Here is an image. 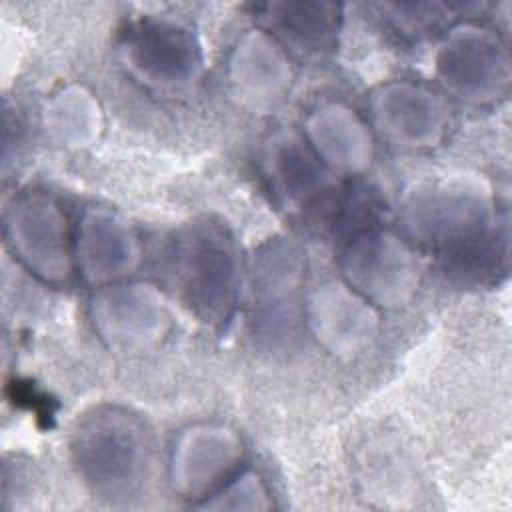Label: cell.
<instances>
[{
    "label": "cell",
    "instance_id": "obj_1",
    "mask_svg": "<svg viewBox=\"0 0 512 512\" xmlns=\"http://www.w3.org/2000/svg\"><path fill=\"white\" fill-rule=\"evenodd\" d=\"M70 450L82 482L108 502H130L150 480L148 432L124 410L100 408L84 416L72 434Z\"/></svg>",
    "mask_w": 512,
    "mask_h": 512
},
{
    "label": "cell",
    "instance_id": "obj_2",
    "mask_svg": "<svg viewBox=\"0 0 512 512\" xmlns=\"http://www.w3.org/2000/svg\"><path fill=\"white\" fill-rule=\"evenodd\" d=\"M176 280L196 316L212 324L226 320L240 292V258L228 230L192 224L176 244Z\"/></svg>",
    "mask_w": 512,
    "mask_h": 512
},
{
    "label": "cell",
    "instance_id": "obj_3",
    "mask_svg": "<svg viewBox=\"0 0 512 512\" xmlns=\"http://www.w3.org/2000/svg\"><path fill=\"white\" fill-rule=\"evenodd\" d=\"M404 220L414 238L446 254L490 230V202L476 184L432 182L410 192Z\"/></svg>",
    "mask_w": 512,
    "mask_h": 512
},
{
    "label": "cell",
    "instance_id": "obj_4",
    "mask_svg": "<svg viewBox=\"0 0 512 512\" xmlns=\"http://www.w3.org/2000/svg\"><path fill=\"white\" fill-rule=\"evenodd\" d=\"M340 266L352 290L382 306L404 304L418 284V264L410 248L378 226L344 240Z\"/></svg>",
    "mask_w": 512,
    "mask_h": 512
},
{
    "label": "cell",
    "instance_id": "obj_5",
    "mask_svg": "<svg viewBox=\"0 0 512 512\" xmlns=\"http://www.w3.org/2000/svg\"><path fill=\"white\" fill-rule=\"evenodd\" d=\"M436 74L456 96L488 102L510 82V60L498 38L476 26H460L448 34L436 54Z\"/></svg>",
    "mask_w": 512,
    "mask_h": 512
},
{
    "label": "cell",
    "instance_id": "obj_6",
    "mask_svg": "<svg viewBox=\"0 0 512 512\" xmlns=\"http://www.w3.org/2000/svg\"><path fill=\"white\" fill-rule=\"evenodd\" d=\"M6 238L16 258L38 278L56 284L70 276L66 218L50 198H14L6 210Z\"/></svg>",
    "mask_w": 512,
    "mask_h": 512
},
{
    "label": "cell",
    "instance_id": "obj_7",
    "mask_svg": "<svg viewBox=\"0 0 512 512\" xmlns=\"http://www.w3.org/2000/svg\"><path fill=\"white\" fill-rule=\"evenodd\" d=\"M90 318L98 336L114 348H146L170 328V312L148 284H116L94 294Z\"/></svg>",
    "mask_w": 512,
    "mask_h": 512
},
{
    "label": "cell",
    "instance_id": "obj_8",
    "mask_svg": "<svg viewBox=\"0 0 512 512\" xmlns=\"http://www.w3.org/2000/svg\"><path fill=\"white\" fill-rule=\"evenodd\" d=\"M302 256L284 240H268L254 256V328L266 340L290 336L294 326L296 292L302 282Z\"/></svg>",
    "mask_w": 512,
    "mask_h": 512
},
{
    "label": "cell",
    "instance_id": "obj_9",
    "mask_svg": "<svg viewBox=\"0 0 512 512\" xmlns=\"http://www.w3.org/2000/svg\"><path fill=\"white\" fill-rule=\"evenodd\" d=\"M124 52L130 68L140 78L162 86L192 80L202 64L200 44L194 34L162 18L136 22L128 32Z\"/></svg>",
    "mask_w": 512,
    "mask_h": 512
},
{
    "label": "cell",
    "instance_id": "obj_10",
    "mask_svg": "<svg viewBox=\"0 0 512 512\" xmlns=\"http://www.w3.org/2000/svg\"><path fill=\"white\" fill-rule=\"evenodd\" d=\"M240 454L242 444L232 430L214 424L188 428L172 452L174 490L182 498H206L236 466Z\"/></svg>",
    "mask_w": 512,
    "mask_h": 512
},
{
    "label": "cell",
    "instance_id": "obj_11",
    "mask_svg": "<svg viewBox=\"0 0 512 512\" xmlns=\"http://www.w3.org/2000/svg\"><path fill=\"white\" fill-rule=\"evenodd\" d=\"M306 316L316 340L334 354L362 350L378 330V316L370 302L338 282H326L310 294Z\"/></svg>",
    "mask_w": 512,
    "mask_h": 512
},
{
    "label": "cell",
    "instance_id": "obj_12",
    "mask_svg": "<svg viewBox=\"0 0 512 512\" xmlns=\"http://www.w3.org/2000/svg\"><path fill=\"white\" fill-rule=\"evenodd\" d=\"M370 106L378 130L396 144L432 146L442 134V108L422 86L386 84L372 96Z\"/></svg>",
    "mask_w": 512,
    "mask_h": 512
},
{
    "label": "cell",
    "instance_id": "obj_13",
    "mask_svg": "<svg viewBox=\"0 0 512 512\" xmlns=\"http://www.w3.org/2000/svg\"><path fill=\"white\" fill-rule=\"evenodd\" d=\"M78 266L92 284H104L134 270L140 258L130 228L110 212L90 210L78 226Z\"/></svg>",
    "mask_w": 512,
    "mask_h": 512
},
{
    "label": "cell",
    "instance_id": "obj_14",
    "mask_svg": "<svg viewBox=\"0 0 512 512\" xmlns=\"http://www.w3.org/2000/svg\"><path fill=\"white\" fill-rule=\"evenodd\" d=\"M230 80L244 100L268 106L286 94L292 70L282 48L264 32L254 30L232 52Z\"/></svg>",
    "mask_w": 512,
    "mask_h": 512
},
{
    "label": "cell",
    "instance_id": "obj_15",
    "mask_svg": "<svg viewBox=\"0 0 512 512\" xmlns=\"http://www.w3.org/2000/svg\"><path fill=\"white\" fill-rule=\"evenodd\" d=\"M306 136L318 158L336 168L360 172L372 160L368 128L342 104L318 106L306 120Z\"/></svg>",
    "mask_w": 512,
    "mask_h": 512
},
{
    "label": "cell",
    "instance_id": "obj_16",
    "mask_svg": "<svg viewBox=\"0 0 512 512\" xmlns=\"http://www.w3.org/2000/svg\"><path fill=\"white\" fill-rule=\"evenodd\" d=\"M44 126L48 136L62 146H86L100 134V106L84 88H64L46 104Z\"/></svg>",
    "mask_w": 512,
    "mask_h": 512
},
{
    "label": "cell",
    "instance_id": "obj_17",
    "mask_svg": "<svg viewBox=\"0 0 512 512\" xmlns=\"http://www.w3.org/2000/svg\"><path fill=\"white\" fill-rule=\"evenodd\" d=\"M272 176L294 202H308L328 186V172L318 154L296 140H286L274 148Z\"/></svg>",
    "mask_w": 512,
    "mask_h": 512
},
{
    "label": "cell",
    "instance_id": "obj_18",
    "mask_svg": "<svg viewBox=\"0 0 512 512\" xmlns=\"http://www.w3.org/2000/svg\"><path fill=\"white\" fill-rule=\"evenodd\" d=\"M272 22L302 42H322L334 24V8L326 2L288 0L270 4Z\"/></svg>",
    "mask_w": 512,
    "mask_h": 512
},
{
    "label": "cell",
    "instance_id": "obj_19",
    "mask_svg": "<svg viewBox=\"0 0 512 512\" xmlns=\"http://www.w3.org/2000/svg\"><path fill=\"white\" fill-rule=\"evenodd\" d=\"M202 510H266L270 500L262 480L254 472L240 474L226 484L210 500L200 504Z\"/></svg>",
    "mask_w": 512,
    "mask_h": 512
}]
</instances>
